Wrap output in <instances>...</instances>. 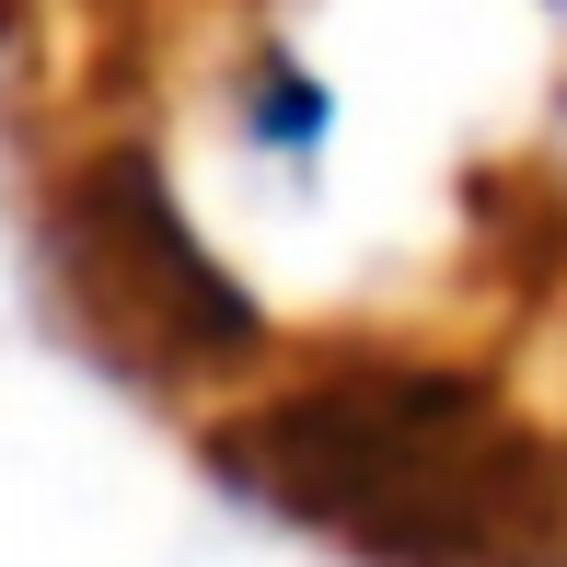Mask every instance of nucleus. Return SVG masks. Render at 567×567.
<instances>
[{"instance_id": "obj_1", "label": "nucleus", "mask_w": 567, "mask_h": 567, "mask_svg": "<svg viewBox=\"0 0 567 567\" xmlns=\"http://www.w3.org/2000/svg\"><path fill=\"white\" fill-rule=\"evenodd\" d=\"M220 463L267 509L382 567H509L545 533L556 475L509 441L498 394L463 371H337L244 405Z\"/></svg>"}, {"instance_id": "obj_2", "label": "nucleus", "mask_w": 567, "mask_h": 567, "mask_svg": "<svg viewBox=\"0 0 567 567\" xmlns=\"http://www.w3.org/2000/svg\"><path fill=\"white\" fill-rule=\"evenodd\" d=\"M47 278L70 313L151 382H220L267 348V313L231 290V267L186 231L151 151H93L47 209Z\"/></svg>"}, {"instance_id": "obj_3", "label": "nucleus", "mask_w": 567, "mask_h": 567, "mask_svg": "<svg viewBox=\"0 0 567 567\" xmlns=\"http://www.w3.org/2000/svg\"><path fill=\"white\" fill-rule=\"evenodd\" d=\"M324 127H337V105H324V82H313V70H290V59H278L267 82H255V151H290V163H313V151H324Z\"/></svg>"}]
</instances>
